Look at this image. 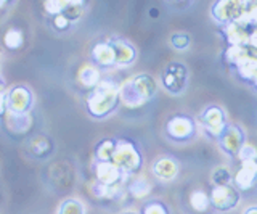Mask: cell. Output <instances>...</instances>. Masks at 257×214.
Segmentation results:
<instances>
[{
    "instance_id": "6da1fadb",
    "label": "cell",
    "mask_w": 257,
    "mask_h": 214,
    "mask_svg": "<svg viewBox=\"0 0 257 214\" xmlns=\"http://www.w3.org/2000/svg\"><path fill=\"white\" fill-rule=\"evenodd\" d=\"M120 103L119 85L111 79H101V82L88 92L85 106L87 112L95 120H103L109 116Z\"/></svg>"
},
{
    "instance_id": "7a4b0ae2",
    "label": "cell",
    "mask_w": 257,
    "mask_h": 214,
    "mask_svg": "<svg viewBox=\"0 0 257 214\" xmlns=\"http://www.w3.org/2000/svg\"><path fill=\"white\" fill-rule=\"evenodd\" d=\"M158 84L150 74H137L119 87L120 101L128 108H137L155 98Z\"/></svg>"
},
{
    "instance_id": "3957f363",
    "label": "cell",
    "mask_w": 257,
    "mask_h": 214,
    "mask_svg": "<svg viewBox=\"0 0 257 214\" xmlns=\"http://www.w3.org/2000/svg\"><path fill=\"white\" fill-rule=\"evenodd\" d=\"M112 163H114L125 176H128V174H135L140 171L143 158H142V153L139 152V148L135 147V144H132V142H128V140H117L116 152H114V156H112Z\"/></svg>"
},
{
    "instance_id": "277c9868",
    "label": "cell",
    "mask_w": 257,
    "mask_h": 214,
    "mask_svg": "<svg viewBox=\"0 0 257 214\" xmlns=\"http://www.w3.org/2000/svg\"><path fill=\"white\" fill-rule=\"evenodd\" d=\"M244 13V0H215L211 15L220 25H230L238 23Z\"/></svg>"
},
{
    "instance_id": "5b68a950",
    "label": "cell",
    "mask_w": 257,
    "mask_h": 214,
    "mask_svg": "<svg viewBox=\"0 0 257 214\" xmlns=\"http://www.w3.org/2000/svg\"><path fill=\"white\" fill-rule=\"evenodd\" d=\"M187 79H188L187 66L182 65V63H169L163 76H161V82H163L167 92L179 95L187 87Z\"/></svg>"
},
{
    "instance_id": "8992f818",
    "label": "cell",
    "mask_w": 257,
    "mask_h": 214,
    "mask_svg": "<svg viewBox=\"0 0 257 214\" xmlns=\"http://www.w3.org/2000/svg\"><path fill=\"white\" fill-rule=\"evenodd\" d=\"M8 113H29L34 106V92L28 85H13L8 89Z\"/></svg>"
},
{
    "instance_id": "52a82bcc",
    "label": "cell",
    "mask_w": 257,
    "mask_h": 214,
    "mask_svg": "<svg viewBox=\"0 0 257 214\" xmlns=\"http://www.w3.org/2000/svg\"><path fill=\"white\" fill-rule=\"evenodd\" d=\"M209 196H211V206L217 211H230L233 208H236L241 198L239 190L233 184L215 185L211 190Z\"/></svg>"
},
{
    "instance_id": "ba28073f",
    "label": "cell",
    "mask_w": 257,
    "mask_h": 214,
    "mask_svg": "<svg viewBox=\"0 0 257 214\" xmlns=\"http://www.w3.org/2000/svg\"><path fill=\"white\" fill-rule=\"evenodd\" d=\"M199 121L203 124L204 131L211 136L212 139H220L225 128H227V120H225L223 110L219 106H207L199 116Z\"/></svg>"
},
{
    "instance_id": "9c48e42d",
    "label": "cell",
    "mask_w": 257,
    "mask_h": 214,
    "mask_svg": "<svg viewBox=\"0 0 257 214\" xmlns=\"http://www.w3.org/2000/svg\"><path fill=\"white\" fill-rule=\"evenodd\" d=\"M195 121L190 116L185 115H177L172 116L166 124V132L167 136L175 142H187L193 136H195Z\"/></svg>"
},
{
    "instance_id": "30bf717a",
    "label": "cell",
    "mask_w": 257,
    "mask_h": 214,
    "mask_svg": "<svg viewBox=\"0 0 257 214\" xmlns=\"http://www.w3.org/2000/svg\"><path fill=\"white\" fill-rule=\"evenodd\" d=\"M93 172H95L96 182H100V184H104V185L120 187L127 177L112 161H95Z\"/></svg>"
},
{
    "instance_id": "8fae6325",
    "label": "cell",
    "mask_w": 257,
    "mask_h": 214,
    "mask_svg": "<svg viewBox=\"0 0 257 214\" xmlns=\"http://www.w3.org/2000/svg\"><path fill=\"white\" fill-rule=\"evenodd\" d=\"M219 140H220V147L223 152L233 158L238 156L241 147L246 144L244 132L241 131V128L236 124H228Z\"/></svg>"
},
{
    "instance_id": "7c38bea8",
    "label": "cell",
    "mask_w": 257,
    "mask_h": 214,
    "mask_svg": "<svg viewBox=\"0 0 257 214\" xmlns=\"http://www.w3.org/2000/svg\"><path fill=\"white\" fill-rule=\"evenodd\" d=\"M92 63L96 68H103V69H109L116 66V55L114 49L109 44V41H101L96 42L92 49Z\"/></svg>"
},
{
    "instance_id": "4fadbf2b",
    "label": "cell",
    "mask_w": 257,
    "mask_h": 214,
    "mask_svg": "<svg viewBox=\"0 0 257 214\" xmlns=\"http://www.w3.org/2000/svg\"><path fill=\"white\" fill-rule=\"evenodd\" d=\"M109 44L112 45L114 49V55H116V68H125V66H131L132 63L137 58V50L135 47L124 41V39H117V37H112L108 39Z\"/></svg>"
},
{
    "instance_id": "5bb4252c",
    "label": "cell",
    "mask_w": 257,
    "mask_h": 214,
    "mask_svg": "<svg viewBox=\"0 0 257 214\" xmlns=\"http://www.w3.org/2000/svg\"><path fill=\"white\" fill-rule=\"evenodd\" d=\"M257 184V168L255 161L241 163L239 169L233 177V185L238 190H249Z\"/></svg>"
},
{
    "instance_id": "9a60e30c",
    "label": "cell",
    "mask_w": 257,
    "mask_h": 214,
    "mask_svg": "<svg viewBox=\"0 0 257 214\" xmlns=\"http://www.w3.org/2000/svg\"><path fill=\"white\" fill-rule=\"evenodd\" d=\"M151 171L155 174V177H158L159 180L171 182L177 177V174H179V163H177L174 158L163 156L153 163Z\"/></svg>"
},
{
    "instance_id": "2e32d148",
    "label": "cell",
    "mask_w": 257,
    "mask_h": 214,
    "mask_svg": "<svg viewBox=\"0 0 257 214\" xmlns=\"http://www.w3.org/2000/svg\"><path fill=\"white\" fill-rule=\"evenodd\" d=\"M5 128L13 136H23L32 128V116L31 113H8L4 118Z\"/></svg>"
},
{
    "instance_id": "e0dca14e",
    "label": "cell",
    "mask_w": 257,
    "mask_h": 214,
    "mask_svg": "<svg viewBox=\"0 0 257 214\" xmlns=\"http://www.w3.org/2000/svg\"><path fill=\"white\" fill-rule=\"evenodd\" d=\"M26 150L31 156L37 158V160H44L53 153V142L47 136H36L28 142Z\"/></svg>"
},
{
    "instance_id": "ac0fdd59",
    "label": "cell",
    "mask_w": 257,
    "mask_h": 214,
    "mask_svg": "<svg viewBox=\"0 0 257 214\" xmlns=\"http://www.w3.org/2000/svg\"><path fill=\"white\" fill-rule=\"evenodd\" d=\"M225 36H227V41L230 45L249 47V37H251V33H249L246 26L239 25V23L225 25Z\"/></svg>"
},
{
    "instance_id": "d6986e66",
    "label": "cell",
    "mask_w": 257,
    "mask_h": 214,
    "mask_svg": "<svg viewBox=\"0 0 257 214\" xmlns=\"http://www.w3.org/2000/svg\"><path fill=\"white\" fill-rule=\"evenodd\" d=\"M77 81L82 87H87V89L92 90L93 87L101 82L100 68H96L95 65H84L77 73Z\"/></svg>"
},
{
    "instance_id": "ffe728a7",
    "label": "cell",
    "mask_w": 257,
    "mask_h": 214,
    "mask_svg": "<svg viewBox=\"0 0 257 214\" xmlns=\"http://www.w3.org/2000/svg\"><path fill=\"white\" fill-rule=\"evenodd\" d=\"M42 5L48 17H55V15L64 13L66 10L72 9V7L77 5L85 7V0H44Z\"/></svg>"
},
{
    "instance_id": "44dd1931",
    "label": "cell",
    "mask_w": 257,
    "mask_h": 214,
    "mask_svg": "<svg viewBox=\"0 0 257 214\" xmlns=\"http://www.w3.org/2000/svg\"><path fill=\"white\" fill-rule=\"evenodd\" d=\"M116 145H117V140H112V139H103L101 142H98L93 152L95 161H112V156H114V152H116Z\"/></svg>"
},
{
    "instance_id": "7402d4cb",
    "label": "cell",
    "mask_w": 257,
    "mask_h": 214,
    "mask_svg": "<svg viewBox=\"0 0 257 214\" xmlns=\"http://www.w3.org/2000/svg\"><path fill=\"white\" fill-rule=\"evenodd\" d=\"M249 57H251V49L249 47H238V45H230L227 52H225V60H227L230 65L235 66V69L244 63Z\"/></svg>"
},
{
    "instance_id": "603a6c76",
    "label": "cell",
    "mask_w": 257,
    "mask_h": 214,
    "mask_svg": "<svg viewBox=\"0 0 257 214\" xmlns=\"http://www.w3.org/2000/svg\"><path fill=\"white\" fill-rule=\"evenodd\" d=\"M188 203L195 212L204 214L211 208V196H209V193H206L204 190H195V192H191Z\"/></svg>"
},
{
    "instance_id": "cb8c5ba5",
    "label": "cell",
    "mask_w": 257,
    "mask_h": 214,
    "mask_svg": "<svg viewBox=\"0 0 257 214\" xmlns=\"http://www.w3.org/2000/svg\"><path fill=\"white\" fill-rule=\"evenodd\" d=\"M127 190L134 198H137V200H143V198H147L151 193V185H150V182L147 179L135 177V179H132L131 182H128Z\"/></svg>"
},
{
    "instance_id": "d4e9b609",
    "label": "cell",
    "mask_w": 257,
    "mask_h": 214,
    "mask_svg": "<svg viewBox=\"0 0 257 214\" xmlns=\"http://www.w3.org/2000/svg\"><path fill=\"white\" fill-rule=\"evenodd\" d=\"M4 45L8 50H20L24 45V33L20 28H8L4 34Z\"/></svg>"
},
{
    "instance_id": "484cf974",
    "label": "cell",
    "mask_w": 257,
    "mask_h": 214,
    "mask_svg": "<svg viewBox=\"0 0 257 214\" xmlns=\"http://www.w3.org/2000/svg\"><path fill=\"white\" fill-rule=\"evenodd\" d=\"M92 193L98 198V200H114L120 195L119 185H104L100 182H95L92 185Z\"/></svg>"
},
{
    "instance_id": "4316f807",
    "label": "cell",
    "mask_w": 257,
    "mask_h": 214,
    "mask_svg": "<svg viewBox=\"0 0 257 214\" xmlns=\"http://www.w3.org/2000/svg\"><path fill=\"white\" fill-rule=\"evenodd\" d=\"M238 23L246 28H257V0H244V13Z\"/></svg>"
},
{
    "instance_id": "83f0119b",
    "label": "cell",
    "mask_w": 257,
    "mask_h": 214,
    "mask_svg": "<svg viewBox=\"0 0 257 214\" xmlns=\"http://www.w3.org/2000/svg\"><path fill=\"white\" fill-rule=\"evenodd\" d=\"M56 214H85V206L77 198H66L60 203Z\"/></svg>"
},
{
    "instance_id": "f1b7e54d",
    "label": "cell",
    "mask_w": 257,
    "mask_h": 214,
    "mask_svg": "<svg viewBox=\"0 0 257 214\" xmlns=\"http://www.w3.org/2000/svg\"><path fill=\"white\" fill-rule=\"evenodd\" d=\"M212 184L214 187L215 185H228L233 182V176L228 168H225V166H219V168H215L212 171Z\"/></svg>"
},
{
    "instance_id": "f546056e",
    "label": "cell",
    "mask_w": 257,
    "mask_h": 214,
    "mask_svg": "<svg viewBox=\"0 0 257 214\" xmlns=\"http://www.w3.org/2000/svg\"><path fill=\"white\" fill-rule=\"evenodd\" d=\"M238 160L241 163H246V161H255L257 160V148L252 145V144H249V142H246V144L241 147L239 150V153H238Z\"/></svg>"
},
{
    "instance_id": "4dcf8cb0",
    "label": "cell",
    "mask_w": 257,
    "mask_h": 214,
    "mask_svg": "<svg viewBox=\"0 0 257 214\" xmlns=\"http://www.w3.org/2000/svg\"><path fill=\"white\" fill-rule=\"evenodd\" d=\"M190 36L187 33H175L171 37V45L175 50H187L190 47Z\"/></svg>"
},
{
    "instance_id": "1f68e13d",
    "label": "cell",
    "mask_w": 257,
    "mask_h": 214,
    "mask_svg": "<svg viewBox=\"0 0 257 214\" xmlns=\"http://www.w3.org/2000/svg\"><path fill=\"white\" fill-rule=\"evenodd\" d=\"M72 25H74V23L69 21L64 15H55V17H52V26L56 33H66V31L71 29Z\"/></svg>"
},
{
    "instance_id": "d6a6232c",
    "label": "cell",
    "mask_w": 257,
    "mask_h": 214,
    "mask_svg": "<svg viewBox=\"0 0 257 214\" xmlns=\"http://www.w3.org/2000/svg\"><path fill=\"white\" fill-rule=\"evenodd\" d=\"M142 214H169V209H167V206L161 201H150L143 206Z\"/></svg>"
},
{
    "instance_id": "836d02e7",
    "label": "cell",
    "mask_w": 257,
    "mask_h": 214,
    "mask_svg": "<svg viewBox=\"0 0 257 214\" xmlns=\"http://www.w3.org/2000/svg\"><path fill=\"white\" fill-rule=\"evenodd\" d=\"M7 93H8V89H0V118H4L8 115V100H7Z\"/></svg>"
},
{
    "instance_id": "e575fe53",
    "label": "cell",
    "mask_w": 257,
    "mask_h": 214,
    "mask_svg": "<svg viewBox=\"0 0 257 214\" xmlns=\"http://www.w3.org/2000/svg\"><path fill=\"white\" fill-rule=\"evenodd\" d=\"M243 214H257V206H254V208H249V209H246Z\"/></svg>"
},
{
    "instance_id": "d590c367",
    "label": "cell",
    "mask_w": 257,
    "mask_h": 214,
    "mask_svg": "<svg viewBox=\"0 0 257 214\" xmlns=\"http://www.w3.org/2000/svg\"><path fill=\"white\" fill-rule=\"evenodd\" d=\"M8 7H10V5H8V2H7V0H0V10H4V9H8Z\"/></svg>"
},
{
    "instance_id": "8d00e7d4",
    "label": "cell",
    "mask_w": 257,
    "mask_h": 214,
    "mask_svg": "<svg viewBox=\"0 0 257 214\" xmlns=\"http://www.w3.org/2000/svg\"><path fill=\"white\" fill-rule=\"evenodd\" d=\"M5 87H7V85H5V81H4V77L0 76V89H5Z\"/></svg>"
},
{
    "instance_id": "74e56055",
    "label": "cell",
    "mask_w": 257,
    "mask_h": 214,
    "mask_svg": "<svg viewBox=\"0 0 257 214\" xmlns=\"http://www.w3.org/2000/svg\"><path fill=\"white\" fill-rule=\"evenodd\" d=\"M120 214H140V212H137V211L128 209V211H124V212H120Z\"/></svg>"
},
{
    "instance_id": "f35d334b",
    "label": "cell",
    "mask_w": 257,
    "mask_h": 214,
    "mask_svg": "<svg viewBox=\"0 0 257 214\" xmlns=\"http://www.w3.org/2000/svg\"><path fill=\"white\" fill-rule=\"evenodd\" d=\"M252 84L257 87V73H255V76H254V79H252Z\"/></svg>"
},
{
    "instance_id": "ab89813d",
    "label": "cell",
    "mask_w": 257,
    "mask_h": 214,
    "mask_svg": "<svg viewBox=\"0 0 257 214\" xmlns=\"http://www.w3.org/2000/svg\"><path fill=\"white\" fill-rule=\"evenodd\" d=\"M0 57H2V50H0Z\"/></svg>"
},
{
    "instance_id": "60d3db41",
    "label": "cell",
    "mask_w": 257,
    "mask_h": 214,
    "mask_svg": "<svg viewBox=\"0 0 257 214\" xmlns=\"http://www.w3.org/2000/svg\"><path fill=\"white\" fill-rule=\"evenodd\" d=\"M255 168H257V160H255Z\"/></svg>"
}]
</instances>
